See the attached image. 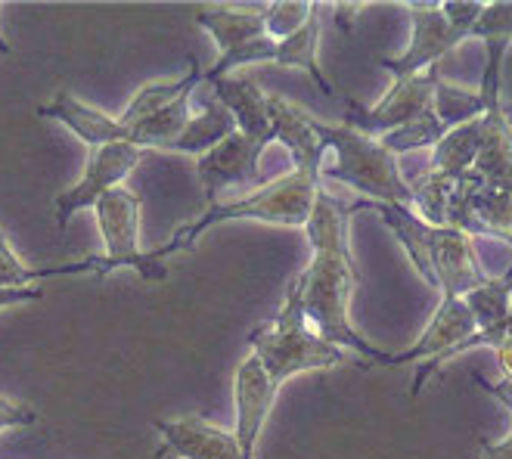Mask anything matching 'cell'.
Instances as JSON below:
<instances>
[{
    "instance_id": "3957f363",
    "label": "cell",
    "mask_w": 512,
    "mask_h": 459,
    "mask_svg": "<svg viewBox=\"0 0 512 459\" xmlns=\"http://www.w3.org/2000/svg\"><path fill=\"white\" fill-rule=\"evenodd\" d=\"M249 345H252V354L261 360L264 373L270 376V382H274L277 391L292 376L314 373V370H333V366L348 363L345 348L326 342L320 332H314L308 326L305 295H301L298 277L289 286L277 317L249 332Z\"/></svg>"
},
{
    "instance_id": "83f0119b",
    "label": "cell",
    "mask_w": 512,
    "mask_h": 459,
    "mask_svg": "<svg viewBox=\"0 0 512 459\" xmlns=\"http://www.w3.org/2000/svg\"><path fill=\"white\" fill-rule=\"evenodd\" d=\"M44 289L41 286H28V289H0V311L16 308V304H28V301H41Z\"/></svg>"
},
{
    "instance_id": "30bf717a",
    "label": "cell",
    "mask_w": 512,
    "mask_h": 459,
    "mask_svg": "<svg viewBox=\"0 0 512 459\" xmlns=\"http://www.w3.org/2000/svg\"><path fill=\"white\" fill-rule=\"evenodd\" d=\"M438 69L419 72L413 78L395 81L388 94L376 103V106H360L357 100L345 97V125L354 131H364L373 137H382L388 131H398L404 125H410L413 118H419L423 112L432 109L435 100V87H438Z\"/></svg>"
},
{
    "instance_id": "ac0fdd59",
    "label": "cell",
    "mask_w": 512,
    "mask_h": 459,
    "mask_svg": "<svg viewBox=\"0 0 512 459\" xmlns=\"http://www.w3.org/2000/svg\"><path fill=\"white\" fill-rule=\"evenodd\" d=\"M97 270H100L97 255H87V258L69 261V264H53V267H28L10 246L7 233L0 230V289H28L32 283H41V280L78 277V273H97Z\"/></svg>"
},
{
    "instance_id": "7402d4cb",
    "label": "cell",
    "mask_w": 512,
    "mask_h": 459,
    "mask_svg": "<svg viewBox=\"0 0 512 459\" xmlns=\"http://www.w3.org/2000/svg\"><path fill=\"white\" fill-rule=\"evenodd\" d=\"M472 218L478 224V236H494L512 246V180L481 187L469 199Z\"/></svg>"
},
{
    "instance_id": "e0dca14e",
    "label": "cell",
    "mask_w": 512,
    "mask_h": 459,
    "mask_svg": "<svg viewBox=\"0 0 512 459\" xmlns=\"http://www.w3.org/2000/svg\"><path fill=\"white\" fill-rule=\"evenodd\" d=\"M196 25H202L212 41L218 44L221 56L246 47L258 38L267 35L264 28V7L258 10H227V7H218V10H199L196 13Z\"/></svg>"
},
{
    "instance_id": "ffe728a7",
    "label": "cell",
    "mask_w": 512,
    "mask_h": 459,
    "mask_svg": "<svg viewBox=\"0 0 512 459\" xmlns=\"http://www.w3.org/2000/svg\"><path fill=\"white\" fill-rule=\"evenodd\" d=\"M202 69H199V59L190 56V63H187V75H180L174 81H153V84H143L137 94L131 97L128 109L118 115V121H122L125 128H134L140 125V121L146 118H153L156 112H162L165 106H171L180 94H187V90L199 87L202 84Z\"/></svg>"
},
{
    "instance_id": "6da1fadb",
    "label": "cell",
    "mask_w": 512,
    "mask_h": 459,
    "mask_svg": "<svg viewBox=\"0 0 512 459\" xmlns=\"http://www.w3.org/2000/svg\"><path fill=\"white\" fill-rule=\"evenodd\" d=\"M367 208V199L357 202H339L326 190V183L317 190L311 221L305 227L311 242V264L298 273L301 295H305V317L308 326L317 329L326 342L339 348H351L357 354L370 357L373 363L388 366L385 351L370 345L364 335H357L351 326V295L357 289V270L348 246V227L351 218Z\"/></svg>"
},
{
    "instance_id": "d4e9b609",
    "label": "cell",
    "mask_w": 512,
    "mask_h": 459,
    "mask_svg": "<svg viewBox=\"0 0 512 459\" xmlns=\"http://www.w3.org/2000/svg\"><path fill=\"white\" fill-rule=\"evenodd\" d=\"M317 4H305V0H280V4H267L264 7V28L267 38L286 41L295 32L305 28V22L314 16Z\"/></svg>"
},
{
    "instance_id": "f1b7e54d",
    "label": "cell",
    "mask_w": 512,
    "mask_h": 459,
    "mask_svg": "<svg viewBox=\"0 0 512 459\" xmlns=\"http://www.w3.org/2000/svg\"><path fill=\"white\" fill-rule=\"evenodd\" d=\"M494 354H497V363H500V373L506 382H512V332H503L500 342L494 345Z\"/></svg>"
},
{
    "instance_id": "2e32d148",
    "label": "cell",
    "mask_w": 512,
    "mask_h": 459,
    "mask_svg": "<svg viewBox=\"0 0 512 459\" xmlns=\"http://www.w3.org/2000/svg\"><path fill=\"white\" fill-rule=\"evenodd\" d=\"M463 301L475 317L478 332L460 348V354L469 348H494L509 323V314H512V267L500 280H488L485 286H478L469 295H463Z\"/></svg>"
},
{
    "instance_id": "52a82bcc",
    "label": "cell",
    "mask_w": 512,
    "mask_h": 459,
    "mask_svg": "<svg viewBox=\"0 0 512 459\" xmlns=\"http://www.w3.org/2000/svg\"><path fill=\"white\" fill-rule=\"evenodd\" d=\"M475 332H478V326H475L472 311L466 308V301L463 298H441L438 311L429 320V326L423 329V335H419V342L401 354H391L388 366H404V363L423 360V366L416 370L413 388H410V397H419V391H423L429 376L438 370L441 363L460 357V348L472 339Z\"/></svg>"
},
{
    "instance_id": "8fae6325",
    "label": "cell",
    "mask_w": 512,
    "mask_h": 459,
    "mask_svg": "<svg viewBox=\"0 0 512 459\" xmlns=\"http://www.w3.org/2000/svg\"><path fill=\"white\" fill-rule=\"evenodd\" d=\"M410 22H413V41L410 47L395 56V59H379V66L395 78H413L419 72L435 69V63L441 56H447L454 47H460L463 41H469V32L460 25H450L441 13V7H413L410 10Z\"/></svg>"
},
{
    "instance_id": "44dd1931",
    "label": "cell",
    "mask_w": 512,
    "mask_h": 459,
    "mask_svg": "<svg viewBox=\"0 0 512 459\" xmlns=\"http://www.w3.org/2000/svg\"><path fill=\"white\" fill-rule=\"evenodd\" d=\"M317 53H320V4H317L314 16L305 22V28H301V32H295L286 41H277V59H274V63L277 66H286V69L308 72L314 78V84L323 90L326 97H336L333 84H329V78L320 69V56Z\"/></svg>"
},
{
    "instance_id": "8992f818",
    "label": "cell",
    "mask_w": 512,
    "mask_h": 459,
    "mask_svg": "<svg viewBox=\"0 0 512 459\" xmlns=\"http://www.w3.org/2000/svg\"><path fill=\"white\" fill-rule=\"evenodd\" d=\"M488 63L481 72L478 94L485 97V115H481V149L475 159V174L494 187V183L512 180V118L506 115L500 103V72H503V56L509 50L506 41H485Z\"/></svg>"
},
{
    "instance_id": "d6986e66",
    "label": "cell",
    "mask_w": 512,
    "mask_h": 459,
    "mask_svg": "<svg viewBox=\"0 0 512 459\" xmlns=\"http://www.w3.org/2000/svg\"><path fill=\"white\" fill-rule=\"evenodd\" d=\"M233 131H236V118L230 115V109H224L215 97H202V112L190 118L187 131L177 137L171 152H184V156L202 159L205 152H212Z\"/></svg>"
},
{
    "instance_id": "603a6c76",
    "label": "cell",
    "mask_w": 512,
    "mask_h": 459,
    "mask_svg": "<svg viewBox=\"0 0 512 459\" xmlns=\"http://www.w3.org/2000/svg\"><path fill=\"white\" fill-rule=\"evenodd\" d=\"M447 131L450 128L435 115V109H429L419 118H413L410 125H404L398 131H388L379 140L395 152V156H404V152H416V149H435L447 137Z\"/></svg>"
},
{
    "instance_id": "7a4b0ae2",
    "label": "cell",
    "mask_w": 512,
    "mask_h": 459,
    "mask_svg": "<svg viewBox=\"0 0 512 459\" xmlns=\"http://www.w3.org/2000/svg\"><path fill=\"white\" fill-rule=\"evenodd\" d=\"M320 171L323 168H292V171L280 174L277 180H267L261 190H252L239 199H221L215 205H205V211L193 224L177 227L165 246L149 252V255L165 264V258L193 249L196 239L205 230H212L224 221H261V224H280V227H301L305 230L311 221L317 190L323 187Z\"/></svg>"
},
{
    "instance_id": "277c9868",
    "label": "cell",
    "mask_w": 512,
    "mask_h": 459,
    "mask_svg": "<svg viewBox=\"0 0 512 459\" xmlns=\"http://www.w3.org/2000/svg\"><path fill=\"white\" fill-rule=\"evenodd\" d=\"M317 131L323 143L336 152V165L323 162V171H320L323 183L326 180L345 183V187L357 190L360 199H367V202L416 211L410 183L401 174L398 156L379 137L354 131L348 125H326V121H317Z\"/></svg>"
},
{
    "instance_id": "ba28073f",
    "label": "cell",
    "mask_w": 512,
    "mask_h": 459,
    "mask_svg": "<svg viewBox=\"0 0 512 459\" xmlns=\"http://www.w3.org/2000/svg\"><path fill=\"white\" fill-rule=\"evenodd\" d=\"M143 156H146V149L131 146V143H109V146H100V149H90L84 177L75 183V187L63 190L53 199L56 227L66 230L78 211L94 208L106 193H112L115 187H122V180H128V174L143 162Z\"/></svg>"
},
{
    "instance_id": "9a60e30c",
    "label": "cell",
    "mask_w": 512,
    "mask_h": 459,
    "mask_svg": "<svg viewBox=\"0 0 512 459\" xmlns=\"http://www.w3.org/2000/svg\"><path fill=\"white\" fill-rule=\"evenodd\" d=\"M38 115L59 121V125L69 128L90 149H100L109 143H131V131L118 121V115H106L100 109H90L87 103L72 97L69 90H59L50 103L38 106Z\"/></svg>"
},
{
    "instance_id": "f546056e",
    "label": "cell",
    "mask_w": 512,
    "mask_h": 459,
    "mask_svg": "<svg viewBox=\"0 0 512 459\" xmlns=\"http://www.w3.org/2000/svg\"><path fill=\"white\" fill-rule=\"evenodd\" d=\"M10 50H13V47H10V44L4 41V35H0V53H4V56H10Z\"/></svg>"
},
{
    "instance_id": "4dcf8cb0",
    "label": "cell",
    "mask_w": 512,
    "mask_h": 459,
    "mask_svg": "<svg viewBox=\"0 0 512 459\" xmlns=\"http://www.w3.org/2000/svg\"><path fill=\"white\" fill-rule=\"evenodd\" d=\"M503 332H512V314H509V323H506V329Z\"/></svg>"
},
{
    "instance_id": "484cf974",
    "label": "cell",
    "mask_w": 512,
    "mask_h": 459,
    "mask_svg": "<svg viewBox=\"0 0 512 459\" xmlns=\"http://www.w3.org/2000/svg\"><path fill=\"white\" fill-rule=\"evenodd\" d=\"M506 41L512 44V4H485V13L475 22L469 41Z\"/></svg>"
},
{
    "instance_id": "4fadbf2b",
    "label": "cell",
    "mask_w": 512,
    "mask_h": 459,
    "mask_svg": "<svg viewBox=\"0 0 512 459\" xmlns=\"http://www.w3.org/2000/svg\"><path fill=\"white\" fill-rule=\"evenodd\" d=\"M277 401V388L264 373V366L255 354H249L233 376V404H236V428L233 435L239 441L243 459H255L258 438L264 432V422L270 416V407Z\"/></svg>"
},
{
    "instance_id": "4316f807",
    "label": "cell",
    "mask_w": 512,
    "mask_h": 459,
    "mask_svg": "<svg viewBox=\"0 0 512 459\" xmlns=\"http://www.w3.org/2000/svg\"><path fill=\"white\" fill-rule=\"evenodd\" d=\"M35 422H38V413L28 404L10 401V397H0V432H7V428H28Z\"/></svg>"
},
{
    "instance_id": "9c48e42d",
    "label": "cell",
    "mask_w": 512,
    "mask_h": 459,
    "mask_svg": "<svg viewBox=\"0 0 512 459\" xmlns=\"http://www.w3.org/2000/svg\"><path fill=\"white\" fill-rule=\"evenodd\" d=\"M270 143H274V137L233 131L224 143H218L212 152L196 159V174L205 190V205L221 202V196L233 187L261 190L267 183L261 177V156Z\"/></svg>"
},
{
    "instance_id": "5bb4252c",
    "label": "cell",
    "mask_w": 512,
    "mask_h": 459,
    "mask_svg": "<svg viewBox=\"0 0 512 459\" xmlns=\"http://www.w3.org/2000/svg\"><path fill=\"white\" fill-rule=\"evenodd\" d=\"M156 428L162 435L159 459H243L230 428H221L202 416L156 419Z\"/></svg>"
},
{
    "instance_id": "5b68a950",
    "label": "cell",
    "mask_w": 512,
    "mask_h": 459,
    "mask_svg": "<svg viewBox=\"0 0 512 459\" xmlns=\"http://www.w3.org/2000/svg\"><path fill=\"white\" fill-rule=\"evenodd\" d=\"M140 208V196L128 187H115L94 205L97 227L106 242V255H97L100 277L118 267H131L146 283L168 280V267L140 249Z\"/></svg>"
},
{
    "instance_id": "cb8c5ba5",
    "label": "cell",
    "mask_w": 512,
    "mask_h": 459,
    "mask_svg": "<svg viewBox=\"0 0 512 459\" xmlns=\"http://www.w3.org/2000/svg\"><path fill=\"white\" fill-rule=\"evenodd\" d=\"M432 109L447 128H460V125H466V121L485 115V97H481L478 90H475V94H469V90H460V87L447 84V81H438Z\"/></svg>"
},
{
    "instance_id": "7c38bea8",
    "label": "cell",
    "mask_w": 512,
    "mask_h": 459,
    "mask_svg": "<svg viewBox=\"0 0 512 459\" xmlns=\"http://www.w3.org/2000/svg\"><path fill=\"white\" fill-rule=\"evenodd\" d=\"M472 239L475 236L457 227H432L429 236V261L435 277L432 289H438L441 298H463L491 280L478 264Z\"/></svg>"
}]
</instances>
